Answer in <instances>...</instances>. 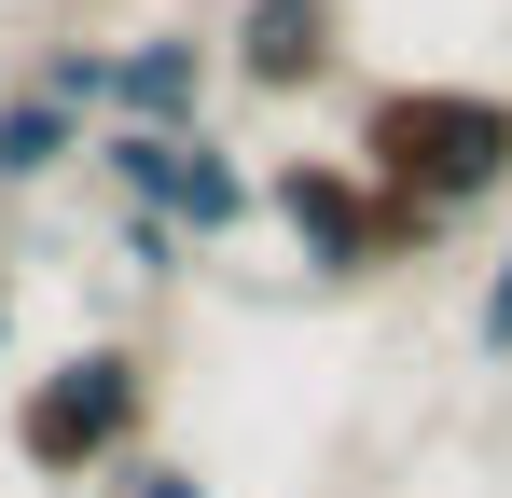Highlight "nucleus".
I'll list each match as a JSON object with an SVG mask.
<instances>
[{
	"label": "nucleus",
	"instance_id": "11",
	"mask_svg": "<svg viewBox=\"0 0 512 498\" xmlns=\"http://www.w3.org/2000/svg\"><path fill=\"white\" fill-rule=\"evenodd\" d=\"M111 498H208V471H180V457H125Z\"/></svg>",
	"mask_w": 512,
	"mask_h": 498
},
{
	"label": "nucleus",
	"instance_id": "12",
	"mask_svg": "<svg viewBox=\"0 0 512 498\" xmlns=\"http://www.w3.org/2000/svg\"><path fill=\"white\" fill-rule=\"evenodd\" d=\"M0 374H14V277H0Z\"/></svg>",
	"mask_w": 512,
	"mask_h": 498
},
{
	"label": "nucleus",
	"instance_id": "6",
	"mask_svg": "<svg viewBox=\"0 0 512 498\" xmlns=\"http://www.w3.org/2000/svg\"><path fill=\"white\" fill-rule=\"evenodd\" d=\"M167 222H180L194 249H208V236H250V222H263V166H236L222 139H208V125H194V153H180V194H167Z\"/></svg>",
	"mask_w": 512,
	"mask_h": 498
},
{
	"label": "nucleus",
	"instance_id": "4",
	"mask_svg": "<svg viewBox=\"0 0 512 498\" xmlns=\"http://www.w3.org/2000/svg\"><path fill=\"white\" fill-rule=\"evenodd\" d=\"M208 42H222V83H250L263 111H277V97L346 83V42H360V28H346V0H236Z\"/></svg>",
	"mask_w": 512,
	"mask_h": 498
},
{
	"label": "nucleus",
	"instance_id": "7",
	"mask_svg": "<svg viewBox=\"0 0 512 498\" xmlns=\"http://www.w3.org/2000/svg\"><path fill=\"white\" fill-rule=\"evenodd\" d=\"M56 166H84V111H56L42 83H0V194H42Z\"/></svg>",
	"mask_w": 512,
	"mask_h": 498
},
{
	"label": "nucleus",
	"instance_id": "2",
	"mask_svg": "<svg viewBox=\"0 0 512 498\" xmlns=\"http://www.w3.org/2000/svg\"><path fill=\"white\" fill-rule=\"evenodd\" d=\"M153 402H167V360L139 332H84L70 360H42L14 388V471L42 485H111L125 457H153Z\"/></svg>",
	"mask_w": 512,
	"mask_h": 498
},
{
	"label": "nucleus",
	"instance_id": "3",
	"mask_svg": "<svg viewBox=\"0 0 512 498\" xmlns=\"http://www.w3.org/2000/svg\"><path fill=\"white\" fill-rule=\"evenodd\" d=\"M263 222L291 236V263H305L319 291H360V277H402V263H429V249L457 236V222H429V208H402L388 180H360L346 153H277V166H263Z\"/></svg>",
	"mask_w": 512,
	"mask_h": 498
},
{
	"label": "nucleus",
	"instance_id": "10",
	"mask_svg": "<svg viewBox=\"0 0 512 498\" xmlns=\"http://www.w3.org/2000/svg\"><path fill=\"white\" fill-rule=\"evenodd\" d=\"M125 263H139V277H153V291H167L180 263H194V236H180L167 208H125Z\"/></svg>",
	"mask_w": 512,
	"mask_h": 498
},
{
	"label": "nucleus",
	"instance_id": "8",
	"mask_svg": "<svg viewBox=\"0 0 512 498\" xmlns=\"http://www.w3.org/2000/svg\"><path fill=\"white\" fill-rule=\"evenodd\" d=\"M14 83H42L56 111H84V125H111V42H97V28H70V42H42V56H28Z\"/></svg>",
	"mask_w": 512,
	"mask_h": 498
},
{
	"label": "nucleus",
	"instance_id": "5",
	"mask_svg": "<svg viewBox=\"0 0 512 498\" xmlns=\"http://www.w3.org/2000/svg\"><path fill=\"white\" fill-rule=\"evenodd\" d=\"M208 83H222V42H208V28L111 42V111H125V125H208Z\"/></svg>",
	"mask_w": 512,
	"mask_h": 498
},
{
	"label": "nucleus",
	"instance_id": "1",
	"mask_svg": "<svg viewBox=\"0 0 512 498\" xmlns=\"http://www.w3.org/2000/svg\"><path fill=\"white\" fill-rule=\"evenodd\" d=\"M346 166L388 180V194L429 208V222H485L512 194V97L499 83H374Z\"/></svg>",
	"mask_w": 512,
	"mask_h": 498
},
{
	"label": "nucleus",
	"instance_id": "9",
	"mask_svg": "<svg viewBox=\"0 0 512 498\" xmlns=\"http://www.w3.org/2000/svg\"><path fill=\"white\" fill-rule=\"evenodd\" d=\"M471 360H512V236L471 263Z\"/></svg>",
	"mask_w": 512,
	"mask_h": 498
}]
</instances>
